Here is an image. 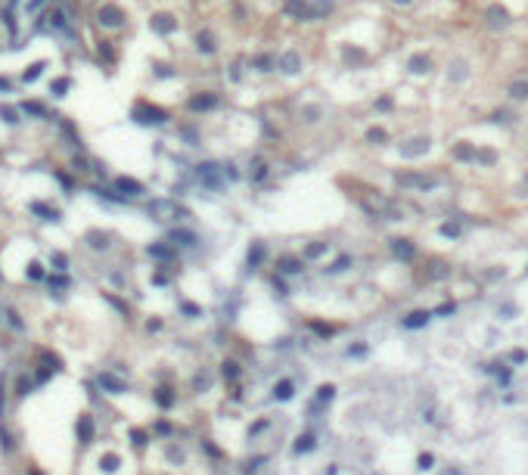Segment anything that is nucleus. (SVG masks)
<instances>
[{"mask_svg": "<svg viewBox=\"0 0 528 475\" xmlns=\"http://www.w3.org/2000/svg\"><path fill=\"white\" fill-rule=\"evenodd\" d=\"M156 401L162 404V407H171V404H174V395H171V391H168V388H159V395H156Z\"/></svg>", "mask_w": 528, "mask_h": 475, "instance_id": "19", "label": "nucleus"}, {"mask_svg": "<svg viewBox=\"0 0 528 475\" xmlns=\"http://www.w3.org/2000/svg\"><path fill=\"white\" fill-rule=\"evenodd\" d=\"M264 174H267V168H264V161H258V165H255V180H261Z\"/></svg>", "mask_w": 528, "mask_h": 475, "instance_id": "29", "label": "nucleus"}, {"mask_svg": "<svg viewBox=\"0 0 528 475\" xmlns=\"http://www.w3.org/2000/svg\"><path fill=\"white\" fill-rule=\"evenodd\" d=\"M118 463H121V460L115 457V454H106V457L100 460V466H103L106 472H115V469H118Z\"/></svg>", "mask_w": 528, "mask_h": 475, "instance_id": "17", "label": "nucleus"}, {"mask_svg": "<svg viewBox=\"0 0 528 475\" xmlns=\"http://www.w3.org/2000/svg\"><path fill=\"white\" fill-rule=\"evenodd\" d=\"M0 90H9V81L6 78H0Z\"/></svg>", "mask_w": 528, "mask_h": 475, "instance_id": "33", "label": "nucleus"}, {"mask_svg": "<svg viewBox=\"0 0 528 475\" xmlns=\"http://www.w3.org/2000/svg\"><path fill=\"white\" fill-rule=\"evenodd\" d=\"M28 276H31V280H44V267H41L38 261H31V264H28Z\"/></svg>", "mask_w": 528, "mask_h": 475, "instance_id": "20", "label": "nucleus"}, {"mask_svg": "<svg viewBox=\"0 0 528 475\" xmlns=\"http://www.w3.org/2000/svg\"><path fill=\"white\" fill-rule=\"evenodd\" d=\"M31 475H41V472H31Z\"/></svg>", "mask_w": 528, "mask_h": 475, "instance_id": "35", "label": "nucleus"}, {"mask_svg": "<svg viewBox=\"0 0 528 475\" xmlns=\"http://www.w3.org/2000/svg\"><path fill=\"white\" fill-rule=\"evenodd\" d=\"M124 22V13L118 6H103L100 9V25H106V28H118Z\"/></svg>", "mask_w": 528, "mask_h": 475, "instance_id": "2", "label": "nucleus"}, {"mask_svg": "<svg viewBox=\"0 0 528 475\" xmlns=\"http://www.w3.org/2000/svg\"><path fill=\"white\" fill-rule=\"evenodd\" d=\"M59 183H62V187L68 190V187H72V177H68V174H59Z\"/></svg>", "mask_w": 528, "mask_h": 475, "instance_id": "32", "label": "nucleus"}, {"mask_svg": "<svg viewBox=\"0 0 528 475\" xmlns=\"http://www.w3.org/2000/svg\"><path fill=\"white\" fill-rule=\"evenodd\" d=\"M22 109H25V112H31V115H41V118L47 115V112H44V106H38V103H25Z\"/></svg>", "mask_w": 528, "mask_h": 475, "instance_id": "24", "label": "nucleus"}, {"mask_svg": "<svg viewBox=\"0 0 528 475\" xmlns=\"http://www.w3.org/2000/svg\"><path fill=\"white\" fill-rule=\"evenodd\" d=\"M115 190L124 193V196H140V193H143V183H137L131 177H118V180H115Z\"/></svg>", "mask_w": 528, "mask_h": 475, "instance_id": "3", "label": "nucleus"}, {"mask_svg": "<svg viewBox=\"0 0 528 475\" xmlns=\"http://www.w3.org/2000/svg\"><path fill=\"white\" fill-rule=\"evenodd\" d=\"M50 286H53V289H62V286H68V276H56V280H50Z\"/></svg>", "mask_w": 528, "mask_h": 475, "instance_id": "28", "label": "nucleus"}, {"mask_svg": "<svg viewBox=\"0 0 528 475\" xmlns=\"http://www.w3.org/2000/svg\"><path fill=\"white\" fill-rule=\"evenodd\" d=\"M298 65H301V59H298V53H283L280 56V68H283L286 75H292V72H298Z\"/></svg>", "mask_w": 528, "mask_h": 475, "instance_id": "6", "label": "nucleus"}, {"mask_svg": "<svg viewBox=\"0 0 528 475\" xmlns=\"http://www.w3.org/2000/svg\"><path fill=\"white\" fill-rule=\"evenodd\" d=\"M41 72H44V62H34V65L28 68V72H25V81H34V78H38Z\"/></svg>", "mask_w": 528, "mask_h": 475, "instance_id": "23", "label": "nucleus"}, {"mask_svg": "<svg viewBox=\"0 0 528 475\" xmlns=\"http://www.w3.org/2000/svg\"><path fill=\"white\" fill-rule=\"evenodd\" d=\"M395 3H410V0H395Z\"/></svg>", "mask_w": 528, "mask_h": 475, "instance_id": "34", "label": "nucleus"}, {"mask_svg": "<svg viewBox=\"0 0 528 475\" xmlns=\"http://www.w3.org/2000/svg\"><path fill=\"white\" fill-rule=\"evenodd\" d=\"M100 385H103V388H109L112 395H121V391H124V385H121V382L115 379V376H109V373H103V376H100Z\"/></svg>", "mask_w": 528, "mask_h": 475, "instance_id": "8", "label": "nucleus"}, {"mask_svg": "<svg viewBox=\"0 0 528 475\" xmlns=\"http://www.w3.org/2000/svg\"><path fill=\"white\" fill-rule=\"evenodd\" d=\"M370 140H385V131H370Z\"/></svg>", "mask_w": 528, "mask_h": 475, "instance_id": "31", "label": "nucleus"}, {"mask_svg": "<svg viewBox=\"0 0 528 475\" xmlns=\"http://www.w3.org/2000/svg\"><path fill=\"white\" fill-rule=\"evenodd\" d=\"M78 441L81 444H90L93 441V420H90V416H81V420H78Z\"/></svg>", "mask_w": 528, "mask_h": 475, "instance_id": "4", "label": "nucleus"}, {"mask_svg": "<svg viewBox=\"0 0 528 475\" xmlns=\"http://www.w3.org/2000/svg\"><path fill=\"white\" fill-rule=\"evenodd\" d=\"M426 320H429V314H426V311H416V314H410V320H404V326H410V329H413V326H422Z\"/></svg>", "mask_w": 528, "mask_h": 475, "instance_id": "16", "label": "nucleus"}, {"mask_svg": "<svg viewBox=\"0 0 528 475\" xmlns=\"http://www.w3.org/2000/svg\"><path fill=\"white\" fill-rule=\"evenodd\" d=\"M513 90V97H519V100H525L528 97V81H516V84L510 87Z\"/></svg>", "mask_w": 528, "mask_h": 475, "instance_id": "18", "label": "nucleus"}, {"mask_svg": "<svg viewBox=\"0 0 528 475\" xmlns=\"http://www.w3.org/2000/svg\"><path fill=\"white\" fill-rule=\"evenodd\" d=\"M410 143H413V146H404V156H419V153H426V149H429V140H422V137H419V140H410Z\"/></svg>", "mask_w": 528, "mask_h": 475, "instance_id": "12", "label": "nucleus"}, {"mask_svg": "<svg viewBox=\"0 0 528 475\" xmlns=\"http://www.w3.org/2000/svg\"><path fill=\"white\" fill-rule=\"evenodd\" d=\"M134 118H137V121H143V124H159V121H165V118H168V112H165V109H159V106H146V103H140V106L134 109Z\"/></svg>", "mask_w": 528, "mask_h": 475, "instance_id": "1", "label": "nucleus"}, {"mask_svg": "<svg viewBox=\"0 0 528 475\" xmlns=\"http://www.w3.org/2000/svg\"><path fill=\"white\" fill-rule=\"evenodd\" d=\"M283 270H286V273H295V270H301V267H298V261L286 258V261H283Z\"/></svg>", "mask_w": 528, "mask_h": 475, "instance_id": "25", "label": "nucleus"}, {"mask_svg": "<svg viewBox=\"0 0 528 475\" xmlns=\"http://www.w3.org/2000/svg\"><path fill=\"white\" fill-rule=\"evenodd\" d=\"M196 44H199V50H202V53H211V50H215V38H211L208 31H205V34H199Z\"/></svg>", "mask_w": 528, "mask_h": 475, "instance_id": "14", "label": "nucleus"}, {"mask_svg": "<svg viewBox=\"0 0 528 475\" xmlns=\"http://www.w3.org/2000/svg\"><path fill=\"white\" fill-rule=\"evenodd\" d=\"M53 267H56V270H65V267H68V258H65L62 252H56V255H53Z\"/></svg>", "mask_w": 528, "mask_h": 475, "instance_id": "22", "label": "nucleus"}, {"mask_svg": "<svg viewBox=\"0 0 528 475\" xmlns=\"http://www.w3.org/2000/svg\"><path fill=\"white\" fill-rule=\"evenodd\" d=\"M31 211H34V214H47L50 221H56V217H59V211H56V208L44 205V202H34V205H31Z\"/></svg>", "mask_w": 528, "mask_h": 475, "instance_id": "13", "label": "nucleus"}, {"mask_svg": "<svg viewBox=\"0 0 528 475\" xmlns=\"http://www.w3.org/2000/svg\"><path fill=\"white\" fill-rule=\"evenodd\" d=\"M211 106H218V97L215 94H205V97H193L190 100V109L193 112H202V109H211Z\"/></svg>", "mask_w": 528, "mask_h": 475, "instance_id": "5", "label": "nucleus"}, {"mask_svg": "<svg viewBox=\"0 0 528 475\" xmlns=\"http://www.w3.org/2000/svg\"><path fill=\"white\" fill-rule=\"evenodd\" d=\"M224 376H230V379L236 376V364H224Z\"/></svg>", "mask_w": 528, "mask_h": 475, "instance_id": "30", "label": "nucleus"}, {"mask_svg": "<svg viewBox=\"0 0 528 475\" xmlns=\"http://www.w3.org/2000/svg\"><path fill=\"white\" fill-rule=\"evenodd\" d=\"M65 90H68V78H56L50 84V94L53 97H65Z\"/></svg>", "mask_w": 528, "mask_h": 475, "instance_id": "15", "label": "nucleus"}, {"mask_svg": "<svg viewBox=\"0 0 528 475\" xmlns=\"http://www.w3.org/2000/svg\"><path fill=\"white\" fill-rule=\"evenodd\" d=\"M131 438H134V444H140V447L146 444V432H131Z\"/></svg>", "mask_w": 528, "mask_h": 475, "instance_id": "27", "label": "nucleus"}, {"mask_svg": "<svg viewBox=\"0 0 528 475\" xmlns=\"http://www.w3.org/2000/svg\"><path fill=\"white\" fill-rule=\"evenodd\" d=\"M149 252H152V255H159V258H168V255H171V249H165V246H152Z\"/></svg>", "mask_w": 528, "mask_h": 475, "instance_id": "26", "label": "nucleus"}, {"mask_svg": "<svg viewBox=\"0 0 528 475\" xmlns=\"http://www.w3.org/2000/svg\"><path fill=\"white\" fill-rule=\"evenodd\" d=\"M395 252H398V255H404V258H410V255H413V249L407 246V239H398V242H395Z\"/></svg>", "mask_w": 528, "mask_h": 475, "instance_id": "21", "label": "nucleus"}, {"mask_svg": "<svg viewBox=\"0 0 528 475\" xmlns=\"http://www.w3.org/2000/svg\"><path fill=\"white\" fill-rule=\"evenodd\" d=\"M488 25H491V28H497V25H507V9H500V6H491V9H488Z\"/></svg>", "mask_w": 528, "mask_h": 475, "instance_id": "7", "label": "nucleus"}, {"mask_svg": "<svg viewBox=\"0 0 528 475\" xmlns=\"http://www.w3.org/2000/svg\"><path fill=\"white\" fill-rule=\"evenodd\" d=\"M407 65H410V72L422 75V72H429V65H432V62H429V56H413V59H410Z\"/></svg>", "mask_w": 528, "mask_h": 475, "instance_id": "9", "label": "nucleus"}, {"mask_svg": "<svg viewBox=\"0 0 528 475\" xmlns=\"http://www.w3.org/2000/svg\"><path fill=\"white\" fill-rule=\"evenodd\" d=\"M0 118L13 124V121H19V109H16V106H9V103H0Z\"/></svg>", "mask_w": 528, "mask_h": 475, "instance_id": "10", "label": "nucleus"}, {"mask_svg": "<svg viewBox=\"0 0 528 475\" xmlns=\"http://www.w3.org/2000/svg\"><path fill=\"white\" fill-rule=\"evenodd\" d=\"M152 25H156V31H174L177 22H174L171 16H156V19H152Z\"/></svg>", "mask_w": 528, "mask_h": 475, "instance_id": "11", "label": "nucleus"}]
</instances>
